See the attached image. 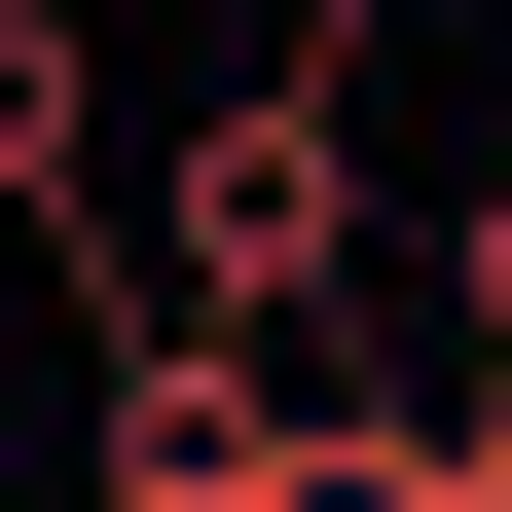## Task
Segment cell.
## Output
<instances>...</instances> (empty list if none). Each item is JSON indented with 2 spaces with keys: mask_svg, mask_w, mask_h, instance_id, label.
<instances>
[{
  "mask_svg": "<svg viewBox=\"0 0 512 512\" xmlns=\"http://www.w3.org/2000/svg\"><path fill=\"white\" fill-rule=\"evenodd\" d=\"M147 330H256V366L366 330V74L330 37H256V74L147 147Z\"/></svg>",
  "mask_w": 512,
  "mask_h": 512,
  "instance_id": "1",
  "label": "cell"
},
{
  "mask_svg": "<svg viewBox=\"0 0 512 512\" xmlns=\"http://www.w3.org/2000/svg\"><path fill=\"white\" fill-rule=\"evenodd\" d=\"M330 439V366H256V330H147L110 293V512H220V476H293Z\"/></svg>",
  "mask_w": 512,
  "mask_h": 512,
  "instance_id": "2",
  "label": "cell"
},
{
  "mask_svg": "<svg viewBox=\"0 0 512 512\" xmlns=\"http://www.w3.org/2000/svg\"><path fill=\"white\" fill-rule=\"evenodd\" d=\"M0 220L110 256V37H74V0H0Z\"/></svg>",
  "mask_w": 512,
  "mask_h": 512,
  "instance_id": "3",
  "label": "cell"
},
{
  "mask_svg": "<svg viewBox=\"0 0 512 512\" xmlns=\"http://www.w3.org/2000/svg\"><path fill=\"white\" fill-rule=\"evenodd\" d=\"M293 512H512V439H476V403H403V366H366V403L293 439Z\"/></svg>",
  "mask_w": 512,
  "mask_h": 512,
  "instance_id": "4",
  "label": "cell"
},
{
  "mask_svg": "<svg viewBox=\"0 0 512 512\" xmlns=\"http://www.w3.org/2000/svg\"><path fill=\"white\" fill-rule=\"evenodd\" d=\"M439 366H476V439H512V183L439 220Z\"/></svg>",
  "mask_w": 512,
  "mask_h": 512,
  "instance_id": "5",
  "label": "cell"
},
{
  "mask_svg": "<svg viewBox=\"0 0 512 512\" xmlns=\"http://www.w3.org/2000/svg\"><path fill=\"white\" fill-rule=\"evenodd\" d=\"M293 37H330V74H366V37H403V0H293Z\"/></svg>",
  "mask_w": 512,
  "mask_h": 512,
  "instance_id": "6",
  "label": "cell"
}]
</instances>
